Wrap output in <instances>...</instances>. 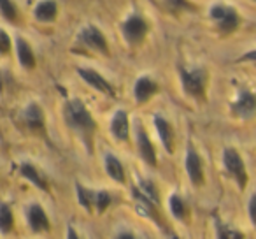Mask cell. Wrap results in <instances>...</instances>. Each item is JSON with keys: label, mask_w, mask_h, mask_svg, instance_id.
Returning a JSON list of instances; mask_svg holds the SVG:
<instances>
[{"label": "cell", "mask_w": 256, "mask_h": 239, "mask_svg": "<svg viewBox=\"0 0 256 239\" xmlns=\"http://www.w3.org/2000/svg\"><path fill=\"white\" fill-rule=\"evenodd\" d=\"M64 118L67 127L81 139L88 153H93V137H95L96 123L92 113L79 99H70L64 106Z\"/></svg>", "instance_id": "1"}, {"label": "cell", "mask_w": 256, "mask_h": 239, "mask_svg": "<svg viewBox=\"0 0 256 239\" xmlns=\"http://www.w3.org/2000/svg\"><path fill=\"white\" fill-rule=\"evenodd\" d=\"M206 81H207L206 69L195 67L192 71L181 69L182 90L195 100H204V97H206Z\"/></svg>", "instance_id": "2"}, {"label": "cell", "mask_w": 256, "mask_h": 239, "mask_svg": "<svg viewBox=\"0 0 256 239\" xmlns=\"http://www.w3.org/2000/svg\"><path fill=\"white\" fill-rule=\"evenodd\" d=\"M209 16H210V20H214L218 30H220L221 34H226V36L235 32L238 23H240L238 13L235 11L232 6H226V4H214L209 11Z\"/></svg>", "instance_id": "3"}, {"label": "cell", "mask_w": 256, "mask_h": 239, "mask_svg": "<svg viewBox=\"0 0 256 239\" xmlns=\"http://www.w3.org/2000/svg\"><path fill=\"white\" fill-rule=\"evenodd\" d=\"M223 165L226 169L228 176L232 179H235L238 188L244 190L246 185H248V172H246V165L242 162V157L238 155V151L234 150V148H226L223 151Z\"/></svg>", "instance_id": "4"}, {"label": "cell", "mask_w": 256, "mask_h": 239, "mask_svg": "<svg viewBox=\"0 0 256 239\" xmlns=\"http://www.w3.org/2000/svg\"><path fill=\"white\" fill-rule=\"evenodd\" d=\"M79 43L82 46L90 48V50L96 51V53L102 55H109V44H107V39L104 37L102 30H98L96 27L88 25L79 32Z\"/></svg>", "instance_id": "5"}, {"label": "cell", "mask_w": 256, "mask_h": 239, "mask_svg": "<svg viewBox=\"0 0 256 239\" xmlns=\"http://www.w3.org/2000/svg\"><path fill=\"white\" fill-rule=\"evenodd\" d=\"M121 29H123V36L128 43L139 44L148 34V23H146V20H144V16L132 15L124 20V23H123Z\"/></svg>", "instance_id": "6"}, {"label": "cell", "mask_w": 256, "mask_h": 239, "mask_svg": "<svg viewBox=\"0 0 256 239\" xmlns=\"http://www.w3.org/2000/svg\"><path fill=\"white\" fill-rule=\"evenodd\" d=\"M232 113L237 118H251L252 114H256V95L251 93L249 90L240 88L237 99L232 102Z\"/></svg>", "instance_id": "7"}, {"label": "cell", "mask_w": 256, "mask_h": 239, "mask_svg": "<svg viewBox=\"0 0 256 239\" xmlns=\"http://www.w3.org/2000/svg\"><path fill=\"white\" fill-rule=\"evenodd\" d=\"M78 74L81 76L82 81H86L90 86H93V88L98 90V92L106 93V95H109V97L116 95V90L112 88V85H110V83L107 81L100 72L93 71V69H88V67H79Z\"/></svg>", "instance_id": "8"}, {"label": "cell", "mask_w": 256, "mask_h": 239, "mask_svg": "<svg viewBox=\"0 0 256 239\" xmlns=\"http://www.w3.org/2000/svg\"><path fill=\"white\" fill-rule=\"evenodd\" d=\"M186 172L190 176V181L193 186H202L204 185V169H202V158L200 155L193 150V146H188V153H186Z\"/></svg>", "instance_id": "9"}, {"label": "cell", "mask_w": 256, "mask_h": 239, "mask_svg": "<svg viewBox=\"0 0 256 239\" xmlns=\"http://www.w3.org/2000/svg\"><path fill=\"white\" fill-rule=\"evenodd\" d=\"M23 122L34 132H44L46 123H44V111L37 102H28L23 111Z\"/></svg>", "instance_id": "10"}, {"label": "cell", "mask_w": 256, "mask_h": 239, "mask_svg": "<svg viewBox=\"0 0 256 239\" xmlns=\"http://www.w3.org/2000/svg\"><path fill=\"white\" fill-rule=\"evenodd\" d=\"M137 148H139V155L148 165L154 167L156 165V153H154V148L151 144L148 132L142 127H137Z\"/></svg>", "instance_id": "11"}, {"label": "cell", "mask_w": 256, "mask_h": 239, "mask_svg": "<svg viewBox=\"0 0 256 239\" xmlns=\"http://www.w3.org/2000/svg\"><path fill=\"white\" fill-rule=\"evenodd\" d=\"M26 218H28V225L30 228H32L34 232H48L50 230V218H48L46 211L42 209V207L39 206V204H32V206L28 207V214H26Z\"/></svg>", "instance_id": "12"}, {"label": "cell", "mask_w": 256, "mask_h": 239, "mask_svg": "<svg viewBox=\"0 0 256 239\" xmlns=\"http://www.w3.org/2000/svg\"><path fill=\"white\" fill-rule=\"evenodd\" d=\"M110 134H112L118 141L128 139V136H130V123H128L126 111L120 109L112 114V120H110Z\"/></svg>", "instance_id": "13"}, {"label": "cell", "mask_w": 256, "mask_h": 239, "mask_svg": "<svg viewBox=\"0 0 256 239\" xmlns=\"http://www.w3.org/2000/svg\"><path fill=\"white\" fill-rule=\"evenodd\" d=\"M134 93H136L137 102L144 104V102H148V100H150L154 93H158V85L153 81V79L148 78V76H142V78L137 79L136 88H134Z\"/></svg>", "instance_id": "14"}, {"label": "cell", "mask_w": 256, "mask_h": 239, "mask_svg": "<svg viewBox=\"0 0 256 239\" xmlns=\"http://www.w3.org/2000/svg\"><path fill=\"white\" fill-rule=\"evenodd\" d=\"M153 123H154V127H156V132H158V136H160L162 143H164L165 150H167L168 153H172V151H174V132H172L170 123H168L164 116H160V114L154 116Z\"/></svg>", "instance_id": "15"}, {"label": "cell", "mask_w": 256, "mask_h": 239, "mask_svg": "<svg viewBox=\"0 0 256 239\" xmlns=\"http://www.w3.org/2000/svg\"><path fill=\"white\" fill-rule=\"evenodd\" d=\"M16 51H18L20 64H22L23 67H25V69H34V67H36V57H34L32 46H30L25 39H22V37H18V39H16Z\"/></svg>", "instance_id": "16"}, {"label": "cell", "mask_w": 256, "mask_h": 239, "mask_svg": "<svg viewBox=\"0 0 256 239\" xmlns=\"http://www.w3.org/2000/svg\"><path fill=\"white\" fill-rule=\"evenodd\" d=\"M56 13H58V6L54 0H40L36 8V18L39 22L50 23L56 18Z\"/></svg>", "instance_id": "17"}, {"label": "cell", "mask_w": 256, "mask_h": 239, "mask_svg": "<svg viewBox=\"0 0 256 239\" xmlns=\"http://www.w3.org/2000/svg\"><path fill=\"white\" fill-rule=\"evenodd\" d=\"M106 171L109 174V178H112L118 183H124V171L121 162L118 160V157H114L112 153L106 155Z\"/></svg>", "instance_id": "18"}, {"label": "cell", "mask_w": 256, "mask_h": 239, "mask_svg": "<svg viewBox=\"0 0 256 239\" xmlns=\"http://www.w3.org/2000/svg\"><path fill=\"white\" fill-rule=\"evenodd\" d=\"M22 176L25 179H28L30 183H34V185L37 186L39 190H48V183H46V179L40 176V172L37 171L36 167H34L32 164H23L22 165Z\"/></svg>", "instance_id": "19"}, {"label": "cell", "mask_w": 256, "mask_h": 239, "mask_svg": "<svg viewBox=\"0 0 256 239\" xmlns=\"http://www.w3.org/2000/svg\"><path fill=\"white\" fill-rule=\"evenodd\" d=\"M168 207H170V213L176 220H184L186 206H184V200H182L178 193H172V195L168 197Z\"/></svg>", "instance_id": "20"}, {"label": "cell", "mask_w": 256, "mask_h": 239, "mask_svg": "<svg viewBox=\"0 0 256 239\" xmlns=\"http://www.w3.org/2000/svg\"><path fill=\"white\" fill-rule=\"evenodd\" d=\"M14 227V216H12V211L8 204H2L0 206V230L2 232H11Z\"/></svg>", "instance_id": "21"}, {"label": "cell", "mask_w": 256, "mask_h": 239, "mask_svg": "<svg viewBox=\"0 0 256 239\" xmlns=\"http://www.w3.org/2000/svg\"><path fill=\"white\" fill-rule=\"evenodd\" d=\"M137 190H139V192L142 193V195L146 197L148 200H151L154 206H158V202H160V197H158V192H156V188H154L153 181L140 179V181H139V188H137Z\"/></svg>", "instance_id": "22"}, {"label": "cell", "mask_w": 256, "mask_h": 239, "mask_svg": "<svg viewBox=\"0 0 256 239\" xmlns=\"http://www.w3.org/2000/svg\"><path fill=\"white\" fill-rule=\"evenodd\" d=\"M0 15L11 23L18 20V11H16V6L12 4V0H0Z\"/></svg>", "instance_id": "23"}, {"label": "cell", "mask_w": 256, "mask_h": 239, "mask_svg": "<svg viewBox=\"0 0 256 239\" xmlns=\"http://www.w3.org/2000/svg\"><path fill=\"white\" fill-rule=\"evenodd\" d=\"M78 188V197H79V204L84 207L86 211H92V206H93V192H90L88 188H84L82 185H76Z\"/></svg>", "instance_id": "24"}, {"label": "cell", "mask_w": 256, "mask_h": 239, "mask_svg": "<svg viewBox=\"0 0 256 239\" xmlns=\"http://www.w3.org/2000/svg\"><path fill=\"white\" fill-rule=\"evenodd\" d=\"M110 202H112V199H110V195L107 192H104V190L93 192V204L96 206V211H98V213H104Z\"/></svg>", "instance_id": "25"}, {"label": "cell", "mask_w": 256, "mask_h": 239, "mask_svg": "<svg viewBox=\"0 0 256 239\" xmlns=\"http://www.w3.org/2000/svg\"><path fill=\"white\" fill-rule=\"evenodd\" d=\"M165 6L170 13H181V11H193V4L190 0H165Z\"/></svg>", "instance_id": "26"}, {"label": "cell", "mask_w": 256, "mask_h": 239, "mask_svg": "<svg viewBox=\"0 0 256 239\" xmlns=\"http://www.w3.org/2000/svg\"><path fill=\"white\" fill-rule=\"evenodd\" d=\"M218 237L221 239H242L244 235H242V232H237L234 230V228H228V227H223V225L218 221Z\"/></svg>", "instance_id": "27"}, {"label": "cell", "mask_w": 256, "mask_h": 239, "mask_svg": "<svg viewBox=\"0 0 256 239\" xmlns=\"http://www.w3.org/2000/svg\"><path fill=\"white\" fill-rule=\"evenodd\" d=\"M9 50H11V39L6 30H0V55L9 53Z\"/></svg>", "instance_id": "28"}, {"label": "cell", "mask_w": 256, "mask_h": 239, "mask_svg": "<svg viewBox=\"0 0 256 239\" xmlns=\"http://www.w3.org/2000/svg\"><path fill=\"white\" fill-rule=\"evenodd\" d=\"M249 216H251L252 225L256 227V192L251 195V200H249Z\"/></svg>", "instance_id": "29"}, {"label": "cell", "mask_w": 256, "mask_h": 239, "mask_svg": "<svg viewBox=\"0 0 256 239\" xmlns=\"http://www.w3.org/2000/svg\"><path fill=\"white\" fill-rule=\"evenodd\" d=\"M242 60H256V51H249L242 57Z\"/></svg>", "instance_id": "30"}, {"label": "cell", "mask_w": 256, "mask_h": 239, "mask_svg": "<svg viewBox=\"0 0 256 239\" xmlns=\"http://www.w3.org/2000/svg\"><path fill=\"white\" fill-rule=\"evenodd\" d=\"M68 230H70V232H68V237H78V234H76V232H74V228L68 227Z\"/></svg>", "instance_id": "31"}, {"label": "cell", "mask_w": 256, "mask_h": 239, "mask_svg": "<svg viewBox=\"0 0 256 239\" xmlns=\"http://www.w3.org/2000/svg\"><path fill=\"white\" fill-rule=\"evenodd\" d=\"M118 237H134V234L132 232H128V234H120Z\"/></svg>", "instance_id": "32"}, {"label": "cell", "mask_w": 256, "mask_h": 239, "mask_svg": "<svg viewBox=\"0 0 256 239\" xmlns=\"http://www.w3.org/2000/svg\"><path fill=\"white\" fill-rule=\"evenodd\" d=\"M2 90H4V83H2V76H0V93H2Z\"/></svg>", "instance_id": "33"}]
</instances>
